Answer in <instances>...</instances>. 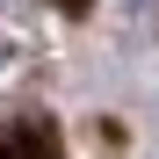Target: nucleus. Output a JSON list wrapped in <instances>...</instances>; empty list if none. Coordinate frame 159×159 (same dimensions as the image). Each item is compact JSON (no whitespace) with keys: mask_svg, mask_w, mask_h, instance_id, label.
Segmentation results:
<instances>
[{"mask_svg":"<svg viewBox=\"0 0 159 159\" xmlns=\"http://www.w3.org/2000/svg\"><path fill=\"white\" fill-rule=\"evenodd\" d=\"M0 159H58V138H51V123H36V116L7 123V130H0Z\"/></svg>","mask_w":159,"mask_h":159,"instance_id":"nucleus-1","label":"nucleus"}]
</instances>
